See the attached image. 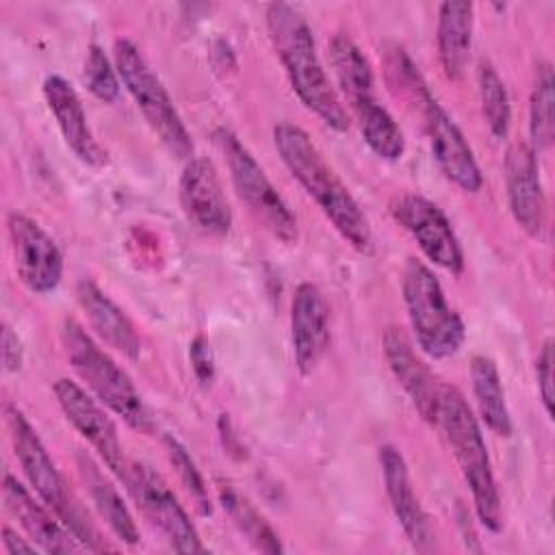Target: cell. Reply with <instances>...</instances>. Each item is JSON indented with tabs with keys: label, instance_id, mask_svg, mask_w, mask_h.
Instances as JSON below:
<instances>
[{
	"label": "cell",
	"instance_id": "cell-1",
	"mask_svg": "<svg viewBox=\"0 0 555 555\" xmlns=\"http://www.w3.org/2000/svg\"><path fill=\"white\" fill-rule=\"evenodd\" d=\"M273 145L291 176L314 199L334 230L360 254L373 251V232L356 197L323 158L310 134L297 124L282 121L273 128Z\"/></svg>",
	"mask_w": 555,
	"mask_h": 555
},
{
	"label": "cell",
	"instance_id": "cell-2",
	"mask_svg": "<svg viewBox=\"0 0 555 555\" xmlns=\"http://www.w3.org/2000/svg\"><path fill=\"white\" fill-rule=\"evenodd\" d=\"M264 22L273 50L301 104L332 130L345 132L349 128L347 111L321 65L306 17L286 2H271L267 4Z\"/></svg>",
	"mask_w": 555,
	"mask_h": 555
},
{
	"label": "cell",
	"instance_id": "cell-3",
	"mask_svg": "<svg viewBox=\"0 0 555 555\" xmlns=\"http://www.w3.org/2000/svg\"><path fill=\"white\" fill-rule=\"evenodd\" d=\"M436 425L442 427L460 473L468 483L479 522L488 531L499 533L503 527V512L486 440L470 405L457 388L442 386Z\"/></svg>",
	"mask_w": 555,
	"mask_h": 555
},
{
	"label": "cell",
	"instance_id": "cell-4",
	"mask_svg": "<svg viewBox=\"0 0 555 555\" xmlns=\"http://www.w3.org/2000/svg\"><path fill=\"white\" fill-rule=\"evenodd\" d=\"M63 349L76 375L87 384L95 399L121 421L141 431H154V418L137 390L130 375L78 325L74 319H65L61 327Z\"/></svg>",
	"mask_w": 555,
	"mask_h": 555
},
{
	"label": "cell",
	"instance_id": "cell-5",
	"mask_svg": "<svg viewBox=\"0 0 555 555\" xmlns=\"http://www.w3.org/2000/svg\"><path fill=\"white\" fill-rule=\"evenodd\" d=\"M401 291L412 334L421 351L434 360L455 356L464 345L466 327L462 317L447 301L436 273L425 262L408 258Z\"/></svg>",
	"mask_w": 555,
	"mask_h": 555
},
{
	"label": "cell",
	"instance_id": "cell-6",
	"mask_svg": "<svg viewBox=\"0 0 555 555\" xmlns=\"http://www.w3.org/2000/svg\"><path fill=\"white\" fill-rule=\"evenodd\" d=\"M115 67L117 74L141 111L143 119L158 137V141L167 147V152L176 158H193V141L191 134L173 106L169 91L163 80L147 65L141 50L130 39L115 41Z\"/></svg>",
	"mask_w": 555,
	"mask_h": 555
},
{
	"label": "cell",
	"instance_id": "cell-7",
	"mask_svg": "<svg viewBox=\"0 0 555 555\" xmlns=\"http://www.w3.org/2000/svg\"><path fill=\"white\" fill-rule=\"evenodd\" d=\"M7 425L11 434V442L15 449V457L33 486L35 494L56 514V518L65 525V529L76 540H87L93 535V525L89 522L85 509L78 505L74 494L67 490L65 479L61 477L56 464L39 440L35 427L13 403L7 405Z\"/></svg>",
	"mask_w": 555,
	"mask_h": 555
},
{
	"label": "cell",
	"instance_id": "cell-8",
	"mask_svg": "<svg viewBox=\"0 0 555 555\" xmlns=\"http://www.w3.org/2000/svg\"><path fill=\"white\" fill-rule=\"evenodd\" d=\"M212 139L223 154L234 191L247 210L282 243L297 241V217L278 193V189L267 178L264 169L251 156V152L238 141V137L228 128H217Z\"/></svg>",
	"mask_w": 555,
	"mask_h": 555
},
{
	"label": "cell",
	"instance_id": "cell-9",
	"mask_svg": "<svg viewBox=\"0 0 555 555\" xmlns=\"http://www.w3.org/2000/svg\"><path fill=\"white\" fill-rule=\"evenodd\" d=\"M137 501L143 516L163 533L173 551L180 553H204V544L195 525L191 522L184 507L167 481L147 464H128L126 477L121 479Z\"/></svg>",
	"mask_w": 555,
	"mask_h": 555
},
{
	"label": "cell",
	"instance_id": "cell-10",
	"mask_svg": "<svg viewBox=\"0 0 555 555\" xmlns=\"http://www.w3.org/2000/svg\"><path fill=\"white\" fill-rule=\"evenodd\" d=\"M390 215L416 241L429 262L453 275L462 273L464 254L442 208L418 193H401L390 202Z\"/></svg>",
	"mask_w": 555,
	"mask_h": 555
},
{
	"label": "cell",
	"instance_id": "cell-11",
	"mask_svg": "<svg viewBox=\"0 0 555 555\" xmlns=\"http://www.w3.org/2000/svg\"><path fill=\"white\" fill-rule=\"evenodd\" d=\"M7 230L20 282L37 295L52 293L63 278V254L54 238L22 212L9 215Z\"/></svg>",
	"mask_w": 555,
	"mask_h": 555
},
{
	"label": "cell",
	"instance_id": "cell-12",
	"mask_svg": "<svg viewBox=\"0 0 555 555\" xmlns=\"http://www.w3.org/2000/svg\"><path fill=\"white\" fill-rule=\"evenodd\" d=\"M54 397L69 425L93 447V451H98L106 468L124 479L128 464L117 436V427L104 412L102 403L67 377L56 379Z\"/></svg>",
	"mask_w": 555,
	"mask_h": 555
},
{
	"label": "cell",
	"instance_id": "cell-13",
	"mask_svg": "<svg viewBox=\"0 0 555 555\" xmlns=\"http://www.w3.org/2000/svg\"><path fill=\"white\" fill-rule=\"evenodd\" d=\"M416 108L423 117V128L438 169L464 193H477L483 178L462 130L431 93Z\"/></svg>",
	"mask_w": 555,
	"mask_h": 555
},
{
	"label": "cell",
	"instance_id": "cell-14",
	"mask_svg": "<svg viewBox=\"0 0 555 555\" xmlns=\"http://www.w3.org/2000/svg\"><path fill=\"white\" fill-rule=\"evenodd\" d=\"M178 195L182 212L193 228L210 236L228 234L232 225V210L219 173L208 158L193 156L186 160L180 173Z\"/></svg>",
	"mask_w": 555,
	"mask_h": 555
},
{
	"label": "cell",
	"instance_id": "cell-15",
	"mask_svg": "<svg viewBox=\"0 0 555 555\" xmlns=\"http://www.w3.org/2000/svg\"><path fill=\"white\" fill-rule=\"evenodd\" d=\"M291 343L297 371L310 375L330 345V306L312 282H301L293 293Z\"/></svg>",
	"mask_w": 555,
	"mask_h": 555
},
{
	"label": "cell",
	"instance_id": "cell-16",
	"mask_svg": "<svg viewBox=\"0 0 555 555\" xmlns=\"http://www.w3.org/2000/svg\"><path fill=\"white\" fill-rule=\"evenodd\" d=\"M382 347L395 379L401 384L421 418L436 425L442 384H438L429 366L416 356L410 338L401 327L390 325L384 332Z\"/></svg>",
	"mask_w": 555,
	"mask_h": 555
},
{
	"label": "cell",
	"instance_id": "cell-17",
	"mask_svg": "<svg viewBox=\"0 0 555 555\" xmlns=\"http://www.w3.org/2000/svg\"><path fill=\"white\" fill-rule=\"evenodd\" d=\"M379 464H382V475H384L390 507H392L405 538L421 553L434 551V546H436L434 529L429 525L425 509L418 503V496L414 494L410 470H408V464H405L401 451L395 449L392 444H384L379 449Z\"/></svg>",
	"mask_w": 555,
	"mask_h": 555
},
{
	"label": "cell",
	"instance_id": "cell-18",
	"mask_svg": "<svg viewBox=\"0 0 555 555\" xmlns=\"http://www.w3.org/2000/svg\"><path fill=\"white\" fill-rule=\"evenodd\" d=\"M43 98L48 102L50 113L56 119V126L65 139V145L76 154L78 160L91 167L106 165V152L95 141L82 102L76 89L59 74H50L43 80Z\"/></svg>",
	"mask_w": 555,
	"mask_h": 555
},
{
	"label": "cell",
	"instance_id": "cell-19",
	"mask_svg": "<svg viewBox=\"0 0 555 555\" xmlns=\"http://www.w3.org/2000/svg\"><path fill=\"white\" fill-rule=\"evenodd\" d=\"M538 154L529 143H516L505 160L507 202L516 223L531 236L544 228V191L540 182Z\"/></svg>",
	"mask_w": 555,
	"mask_h": 555
},
{
	"label": "cell",
	"instance_id": "cell-20",
	"mask_svg": "<svg viewBox=\"0 0 555 555\" xmlns=\"http://www.w3.org/2000/svg\"><path fill=\"white\" fill-rule=\"evenodd\" d=\"M76 297L80 308L85 310L91 330L102 343H106L128 360H137L141 356V340L134 332L132 321L95 282H78Z\"/></svg>",
	"mask_w": 555,
	"mask_h": 555
},
{
	"label": "cell",
	"instance_id": "cell-21",
	"mask_svg": "<svg viewBox=\"0 0 555 555\" xmlns=\"http://www.w3.org/2000/svg\"><path fill=\"white\" fill-rule=\"evenodd\" d=\"M2 499L7 509L20 520L39 551L69 553L76 548L69 540V531H65V525L56 522L59 518H52V509L41 499L37 501L11 473L4 475Z\"/></svg>",
	"mask_w": 555,
	"mask_h": 555
},
{
	"label": "cell",
	"instance_id": "cell-22",
	"mask_svg": "<svg viewBox=\"0 0 555 555\" xmlns=\"http://www.w3.org/2000/svg\"><path fill=\"white\" fill-rule=\"evenodd\" d=\"M475 7L466 0H447L438 9L436 46L444 76L460 80L470 56Z\"/></svg>",
	"mask_w": 555,
	"mask_h": 555
},
{
	"label": "cell",
	"instance_id": "cell-23",
	"mask_svg": "<svg viewBox=\"0 0 555 555\" xmlns=\"http://www.w3.org/2000/svg\"><path fill=\"white\" fill-rule=\"evenodd\" d=\"M330 50V63L334 69V76L338 80V87L349 104V108L356 113L358 108L375 102V76L371 69L369 59L364 52L356 46V41L343 33L334 35L327 43Z\"/></svg>",
	"mask_w": 555,
	"mask_h": 555
},
{
	"label": "cell",
	"instance_id": "cell-24",
	"mask_svg": "<svg viewBox=\"0 0 555 555\" xmlns=\"http://www.w3.org/2000/svg\"><path fill=\"white\" fill-rule=\"evenodd\" d=\"M76 462H78V473H80V477H82V481L89 490V496H91L98 514L106 520L111 531L121 542L137 544L139 542V527H137L130 509L121 501L119 492L115 490V486L104 477V473L91 460V455L80 451L76 455Z\"/></svg>",
	"mask_w": 555,
	"mask_h": 555
},
{
	"label": "cell",
	"instance_id": "cell-25",
	"mask_svg": "<svg viewBox=\"0 0 555 555\" xmlns=\"http://www.w3.org/2000/svg\"><path fill=\"white\" fill-rule=\"evenodd\" d=\"M470 384L479 416L486 423V427L501 438H509L512 416L505 401L503 382L492 358L475 356L470 360Z\"/></svg>",
	"mask_w": 555,
	"mask_h": 555
},
{
	"label": "cell",
	"instance_id": "cell-26",
	"mask_svg": "<svg viewBox=\"0 0 555 555\" xmlns=\"http://www.w3.org/2000/svg\"><path fill=\"white\" fill-rule=\"evenodd\" d=\"M217 494H219V503L223 505L234 527L245 535V540L256 551H262V553L284 551L275 529L269 525V520L254 507V503L245 494H241L234 486L225 481H217Z\"/></svg>",
	"mask_w": 555,
	"mask_h": 555
},
{
	"label": "cell",
	"instance_id": "cell-27",
	"mask_svg": "<svg viewBox=\"0 0 555 555\" xmlns=\"http://www.w3.org/2000/svg\"><path fill=\"white\" fill-rule=\"evenodd\" d=\"M358 128L362 132L364 143L384 160H399L405 152V139L395 121V117L379 104V100L358 108L356 113Z\"/></svg>",
	"mask_w": 555,
	"mask_h": 555
},
{
	"label": "cell",
	"instance_id": "cell-28",
	"mask_svg": "<svg viewBox=\"0 0 555 555\" xmlns=\"http://www.w3.org/2000/svg\"><path fill=\"white\" fill-rule=\"evenodd\" d=\"M553 67L548 61H542L535 69V80L529 95V147L538 154L551 147L555 137V117H553Z\"/></svg>",
	"mask_w": 555,
	"mask_h": 555
},
{
	"label": "cell",
	"instance_id": "cell-29",
	"mask_svg": "<svg viewBox=\"0 0 555 555\" xmlns=\"http://www.w3.org/2000/svg\"><path fill=\"white\" fill-rule=\"evenodd\" d=\"M479 100H481V111L488 124V130L494 139H505L512 121V104L509 95L505 89L503 78L490 63L479 65Z\"/></svg>",
	"mask_w": 555,
	"mask_h": 555
},
{
	"label": "cell",
	"instance_id": "cell-30",
	"mask_svg": "<svg viewBox=\"0 0 555 555\" xmlns=\"http://www.w3.org/2000/svg\"><path fill=\"white\" fill-rule=\"evenodd\" d=\"M165 451H167V457L173 466V470L178 473L184 490L191 494L195 507L199 509V514H210V499H208V488L204 483V477L199 473V468L195 466L193 457L189 455V451L184 449V444L173 438L171 434L165 436Z\"/></svg>",
	"mask_w": 555,
	"mask_h": 555
},
{
	"label": "cell",
	"instance_id": "cell-31",
	"mask_svg": "<svg viewBox=\"0 0 555 555\" xmlns=\"http://www.w3.org/2000/svg\"><path fill=\"white\" fill-rule=\"evenodd\" d=\"M82 78L87 89L102 102H115L119 98V74L117 67L108 61L104 50L95 43L89 46Z\"/></svg>",
	"mask_w": 555,
	"mask_h": 555
},
{
	"label": "cell",
	"instance_id": "cell-32",
	"mask_svg": "<svg viewBox=\"0 0 555 555\" xmlns=\"http://www.w3.org/2000/svg\"><path fill=\"white\" fill-rule=\"evenodd\" d=\"M553 340L546 338L542 343V349L538 353V360H535V377H538V392H540V399H542V405H544V412L546 416L551 418L553 416Z\"/></svg>",
	"mask_w": 555,
	"mask_h": 555
},
{
	"label": "cell",
	"instance_id": "cell-33",
	"mask_svg": "<svg viewBox=\"0 0 555 555\" xmlns=\"http://www.w3.org/2000/svg\"><path fill=\"white\" fill-rule=\"evenodd\" d=\"M189 360L193 366L195 377L199 379V384H210L215 377V360H212V351L210 345L204 336H195L189 345Z\"/></svg>",
	"mask_w": 555,
	"mask_h": 555
},
{
	"label": "cell",
	"instance_id": "cell-34",
	"mask_svg": "<svg viewBox=\"0 0 555 555\" xmlns=\"http://www.w3.org/2000/svg\"><path fill=\"white\" fill-rule=\"evenodd\" d=\"M24 360V347L17 334L4 323L2 325V366L4 373H17Z\"/></svg>",
	"mask_w": 555,
	"mask_h": 555
},
{
	"label": "cell",
	"instance_id": "cell-35",
	"mask_svg": "<svg viewBox=\"0 0 555 555\" xmlns=\"http://www.w3.org/2000/svg\"><path fill=\"white\" fill-rule=\"evenodd\" d=\"M2 544H4V551L9 555H17V553H37L39 546L33 542H26L24 538H20L11 527H4L2 529Z\"/></svg>",
	"mask_w": 555,
	"mask_h": 555
}]
</instances>
